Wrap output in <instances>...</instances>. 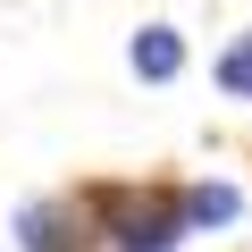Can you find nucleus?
<instances>
[{"label":"nucleus","mask_w":252,"mask_h":252,"mask_svg":"<svg viewBox=\"0 0 252 252\" xmlns=\"http://www.w3.org/2000/svg\"><path fill=\"white\" fill-rule=\"evenodd\" d=\"M101 219H109V244L118 252H168L177 235H185V202L177 193H135V185H109L101 193Z\"/></svg>","instance_id":"nucleus-1"},{"label":"nucleus","mask_w":252,"mask_h":252,"mask_svg":"<svg viewBox=\"0 0 252 252\" xmlns=\"http://www.w3.org/2000/svg\"><path fill=\"white\" fill-rule=\"evenodd\" d=\"M177 67H185V42H177L168 26H143V34H135V76H152V84H168Z\"/></svg>","instance_id":"nucleus-2"},{"label":"nucleus","mask_w":252,"mask_h":252,"mask_svg":"<svg viewBox=\"0 0 252 252\" xmlns=\"http://www.w3.org/2000/svg\"><path fill=\"white\" fill-rule=\"evenodd\" d=\"M185 210H193V227H227L244 202H235V185H193V193H185Z\"/></svg>","instance_id":"nucleus-3"},{"label":"nucleus","mask_w":252,"mask_h":252,"mask_svg":"<svg viewBox=\"0 0 252 252\" xmlns=\"http://www.w3.org/2000/svg\"><path fill=\"white\" fill-rule=\"evenodd\" d=\"M219 84H227L235 101H252V34H244V42H235V51L219 59Z\"/></svg>","instance_id":"nucleus-4"}]
</instances>
